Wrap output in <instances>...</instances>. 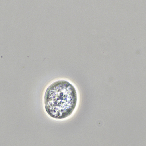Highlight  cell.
Returning <instances> with one entry per match:
<instances>
[{
    "label": "cell",
    "instance_id": "1",
    "mask_svg": "<svg viewBox=\"0 0 146 146\" xmlns=\"http://www.w3.org/2000/svg\"><path fill=\"white\" fill-rule=\"evenodd\" d=\"M77 93L73 85L65 80L56 81L45 93L46 111L53 118L62 119L72 114L77 103Z\"/></svg>",
    "mask_w": 146,
    "mask_h": 146
}]
</instances>
